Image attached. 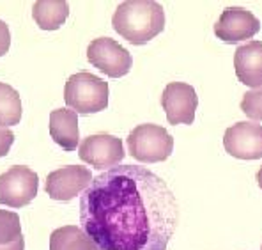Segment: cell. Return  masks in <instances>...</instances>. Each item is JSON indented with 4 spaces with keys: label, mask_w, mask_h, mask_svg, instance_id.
Returning <instances> with one entry per match:
<instances>
[{
    "label": "cell",
    "mask_w": 262,
    "mask_h": 250,
    "mask_svg": "<svg viewBox=\"0 0 262 250\" xmlns=\"http://www.w3.org/2000/svg\"><path fill=\"white\" fill-rule=\"evenodd\" d=\"M179 204L165 179L142 165H115L80 197V224L99 250H167Z\"/></svg>",
    "instance_id": "1"
},
{
    "label": "cell",
    "mask_w": 262,
    "mask_h": 250,
    "mask_svg": "<svg viewBox=\"0 0 262 250\" xmlns=\"http://www.w3.org/2000/svg\"><path fill=\"white\" fill-rule=\"evenodd\" d=\"M112 27L131 45H145L163 32L165 11L152 0H128L115 9Z\"/></svg>",
    "instance_id": "2"
},
{
    "label": "cell",
    "mask_w": 262,
    "mask_h": 250,
    "mask_svg": "<svg viewBox=\"0 0 262 250\" xmlns=\"http://www.w3.org/2000/svg\"><path fill=\"white\" fill-rule=\"evenodd\" d=\"M108 84L99 76L80 71L69 76L64 87V101L76 114H98L108 107Z\"/></svg>",
    "instance_id": "3"
},
{
    "label": "cell",
    "mask_w": 262,
    "mask_h": 250,
    "mask_svg": "<svg viewBox=\"0 0 262 250\" xmlns=\"http://www.w3.org/2000/svg\"><path fill=\"white\" fill-rule=\"evenodd\" d=\"M129 155L142 163L165 161L174 151V138L170 133L158 124H140L128 137Z\"/></svg>",
    "instance_id": "4"
},
{
    "label": "cell",
    "mask_w": 262,
    "mask_h": 250,
    "mask_svg": "<svg viewBox=\"0 0 262 250\" xmlns=\"http://www.w3.org/2000/svg\"><path fill=\"white\" fill-rule=\"evenodd\" d=\"M39 178L30 167L13 165L0 176V204L23 207L30 204L37 195Z\"/></svg>",
    "instance_id": "5"
},
{
    "label": "cell",
    "mask_w": 262,
    "mask_h": 250,
    "mask_svg": "<svg viewBox=\"0 0 262 250\" xmlns=\"http://www.w3.org/2000/svg\"><path fill=\"white\" fill-rule=\"evenodd\" d=\"M87 60L110 78L128 75L133 66V57L124 46L112 37H96L87 46Z\"/></svg>",
    "instance_id": "6"
},
{
    "label": "cell",
    "mask_w": 262,
    "mask_h": 250,
    "mask_svg": "<svg viewBox=\"0 0 262 250\" xmlns=\"http://www.w3.org/2000/svg\"><path fill=\"white\" fill-rule=\"evenodd\" d=\"M92 178L94 176L85 165H66L50 172L45 181V190L53 201L68 202L82 194Z\"/></svg>",
    "instance_id": "7"
},
{
    "label": "cell",
    "mask_w": 262,
    "mask_h": 250,
    "mask_svg": "<svg viewBox=\"0 0 262 250\" xmlns=\"http://www.w3.org/2000/svg\"><path fill=\"white\" fill-rule=\"evenodd\" d=\"M78 156L94 169H112L124 160L126 153L119 137L101 133V135L85 137L78 145Z\"/></svg>",
    "instance_id": "8"
},
{
    "label": "cell",
    "mask_w": 262,
    "mask_h": 250,
    "mask_svg": "<svg viewBox=\"0 0 262 250\" xmlns=\"http://www.w3.org/2000/svg\"><path fill=\"white\" fill-rule=\"evenodd\" d=\"M161 107L170 124H193L199 96L190 84L172 82L161 94Z\"/></svg>",
    "instance_id": "9"
},
{
    "label": "cell",
    "mask_w": 262,
    "mask_h": 250,
    "mask_svg": "<svg viewBox=\"0 0 262 250\" xmlns=\"http://www.w3.org/2000/svg\"><path fill=\"white\" fill-rule=\"evenodd\" d=\"M223 145L230 156L239 160L262 158V126L259 122L241 121L227 128Z\"/></svg>",
    "instance_id": "10"
},
{
    "label": "cell",
    "mask_w": 262,
    "mask_h": 250,
    "mask_svg": "<svg viewBox=\"0 0 262 250\" xmlns=\"http://www.w3.org/2000/svg\"><path fill=\"white\" fill-rule=\"evenodd\" d=\"M260 30V22L253 16V13L241 7H229L220 14L214 23V36L223 43H239L250 39Z\"/></svg>",
    "instance_id": "11"
},
{
    "label": "cell",
    "mask_w": 262,
    "mask_h": 250,
    "mask_svg": "<svg viewBox=\"0 0 262 250\" xmlns=\"http://www.w3.org/2000/svg\"><path fill=\"white\" fill-rule=\"evenodd\" d=\"M237 80L248 87H262V41H250L234 53Z\"/></svg>",
    "instance_id": "12"
},
{
    "label": "cell",
    "mask_w": 262,
    "mask_h": 250,
    "mask_svg": "<svg viewBox=\"0 0 262 250\" xmlns=\"http://www.w3.org/2000/svg\"><path fill=\"white\" fill-rule=\"evenodd\" d=\"M50 137L64 151H75L80 142L78 114L71 109H57L50 114Z\"/></svg>",
    "instance_id": "13"
},
{
    "label": "cell",
    "mask_w": 262,
    "mask_h": 250,
    "mask_svg": "<svg viewBox=\"0 0 262 250\" xmlns=\"http://www.w3.org/2000/svg\"><path fill=\"white\" fill-rule=\"evenodd\" d=\"M69 16V4L64 0H37L32 6V18L43 30H57Z\"/></svg>",
    "instance_id": "14"
},
{
    "label": "cell",
    "mask_w": 262,
    "mask_h": 250,
    "mask_svg": "<svg viewBox=\"0 0 262 250\" xmlns=\"http://www.w3.org/2000/svg\"><path fill=\"white\" fill-rule=\"evenodd\" d=\"M50 250H99L98 245L76 225H64L52 233Z\"/></svg>",
    "instance_id": "15"
},
{
    "label": "cell",
    "mask_w": 262,
    "mask_h": 250,
    "mask_svg": "<svg viewBox=\"0 0 262 250\" xmlns=\"http://www.w3.org/2000/svg\"><path fill=\"white\" fill-rule=\"evenodd\" d=\"M0 250H25L20 217L14 211L0 210Z\"/></svg>",
    "instance_id": "16"
},
{
    "label": "cell",
    "mask_w": 262,
    "mask_h": 250,
    "mask_svg": "<svg viewBox=\"0 0 262 250\" xmlns=\"http://www.w3.org/2000/svg\"><path fill=\"white\" fill-rule=\"evenodd\" d=\"M21 99L20 94L9 84L0 82V126H16L21 121Z\"/></svg>",
    "instance_id": "17"
},
{
    "label": "cell",
    "mask_w": 262,
    "mask_h": 250,
    "mask_svg": "<svg viewBox=\"0 0 262 250\" xmlns=\"http://www.w3.org/2000/svg\"><path fill=\"white\" fill-rule=\"evenodd\" d=\"M241 110L252 121H262V87L248 91L243 96Z\"/></svg>",
    "instance_id": "18"
},
{
    "label": "cell",
    "mask_w": 262,
    "mask_h": 250,
    "mask_svg": "<svg viewBox=\"0 0 262 250\" xmlns=\"http://www.w3.org/2000/svg\"><path fill=\"white\" fill-rule=\"evenodd\" d=\"M13 142H14V133L11 132L9 128H4V126H0V158L9 153Z\"/></svg>",
    "instance_id": "19"
},
{
    "label": "cell",
    "mask_w": 262,
    "mask_h": 250,
    "mask_svg": "<svg viewBox=\"0 0 262 250\" xmlns=\"http://www.w3.org/2000/svg\"><path fill=\"white\" fill-rule=\"evenodd\" d=\"M9 46H11L9 27H7L6 22L0 20V57H4L7 52H9Z\"/></svg>",
    "instance_id": "20"
},
{
    "label": "cell",
    "mask_w": 262,
    "mask_h": 250,
    "mask_svg": "<svg viewBox=\"0 0 262 250\" xmlns=\"http://www.w3.org/2000/svg\"><path fill=\"white\" fill-rule=\"evenodd\" d=\"M257 183H259V186L262 190V167L259 169V172H257Z\"/></svg>",
    "instance_id": "21"
},
{
    "label": "cell",
    "mask_w": 262,
    "mask_h": 250,
    "mask_svg": "<svg viewBox=\"0 0 262 250\" xmlns=\"http://www.w3.org/2000/svg\"><path fill=\"white\" fill-rule=\"evenodd\" d=\"M260 250H262V247H260Z\"/></svg>",
    "instance_id": "22"
}]
</instances>
